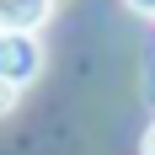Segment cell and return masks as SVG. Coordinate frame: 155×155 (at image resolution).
<instances>
[{"label":"cell","mask_w":155,"mask_h":155,"mask_svg":"<svg viewBox=\"0 0 155 155\" xmlns=\"http://www.w3.org/2000/svg\"><path fill=\"white\" fill-rule=\"evenodd\" d=\"M38 70H43L38 38H32V32H16V27H0V75L16 80V86H27Z\"/></svg>","instance_id":"1"},{"label":"cell","mask_w":155,"mask_h":155,"mask_svg":"<svg viewBox=\"0 0 155 155\" xmlns=\"http://www.w3.org/2000/svg\"><path fill=\"white\" fill-rule=\"evenodd\" d=\"M16 91H21V86H16V80H5V75H0V118H5V112L16 107Z\"/></svg>","instance_id":"3"},{"label":"cell","mask_w":155,"mask_h":155,"mask_svg":"<svg viewBox=\"0 0 155 155\" xmlns=\"http://www.w3.org/2000/svg\"><path fill=\"white\" fill-rule=\"evenodd\" d=\"M54 11V0H0V27H16V32H38Z\"/></svg>","instance_id":"2"},{"label":"cell","mask_w":155,"mask_h":155,"mask_svg":"<svg viewBox=\"0 0 155 155\" xmlns=\"http://www.w3.org/2000/svg\"><path fill=\"white\" fill-rule=\"evenodd\" d=\"M139 155H155V123L144 128V139H139Z\"/></svg>","instance_id":"5"},{"label":"cell","mask_w":155,"mask_h":155,"mask_svg":"<svg viewBox=\"0 0 155 155\" xmlns=\"http://www.w3.org/2000/svg\"><path fill=\"white\" fill-rule=\"evenodd\" d=\"M128 11H139V16H155V0H123Z\"/></svg>","instance_id":"4"}]
</instances>
